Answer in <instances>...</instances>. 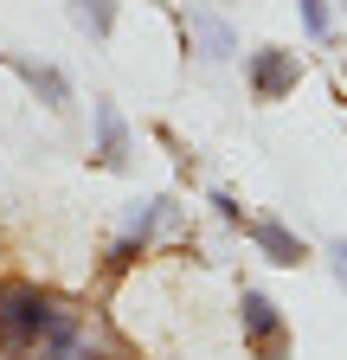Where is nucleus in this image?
I'll use <instances>...</instances> for the list:
<instances>
[{
  "label": "nucleus",
  "instance_id": "8",
  "mask_svg": "<svg viewBox=\"0 0 347 360\" xmlns=\"http://www.w3.org/2000/svg\"><path fill=\"white\" fill-rule=\"evenodd\" d=\"M65 13L84 39H110L116 32V0H65Z\"/></svg>",
  "mask_w": 347,
  "mask_h": 360
},
{
  "label": "nucleus",
  "instance_id": "13",
  "mask_svg": "<svg viewBox=\"0 0 347 360\" xmlns=\"http://www.w3.org/2000/svg\"><path fill=\"white\" fill-rule=\"evenodd\" d=\"M264 360H283V354H264Z\"/></svg>",
  "mask_w": 347,
  "mask_h": 360
},
{
  "label": "nucleus",
  "instance_id": "12",
  "mask_svg": "<svg viewBox=\"0 0 347 360\" xmlns=\"http://www.w3.org/2000/svg\"><path fill=\"white\" fill-rule=\"evenodd\" d=\"M0 354H7V322H0Z\"/></svg>",
  "mask_w": 347,
  "mask_h": 360
},
{
  "label": "nucleus",
  "instance_id": "11",
  "mask_svg": "<svg viewBox=\"0 0 347 360\" xmlns=\"http://www.w3.org/2000/svg\"><path fill=\"white\" fill-rule=\"evenodd\" d=\"M328 270L347 283V238H334V245H328Z\"/></svg>",
  "mask_w": 347,
  "mask_h": 360
},
{
  "label": "nucleus",
  "instance_id": "10",
  "mask_svg": "<svg viewBox=\"0 0 347 360\" xmlns=\"http://www.w3.org/2000/svg\"><path fill=\"white\" fill-rule=\"evenodd\" d=\"M212 206H219V219H225V225H238V232H244V219H251V212H244L225 187H212Z\"/></svg>",
  "mask_w": 347,
  "mask_h": 360
},
{
  "label": "nucleus",
  "instance_id": "2",
  "mask_svg": "<svg viewBox=\"0 0 347 360\" xmlns=\"http://www.w3.org/2000/svg\"><path fill=\"white\" fill-rule=\"evenodd\" d=\"M244 84H251L257 103H283L302 84V58L289 52V45H257V52L244 58Z\"/></svg>",
  "mask_w": 347,
  "mask_h": 360
},
{
  "label": "nucleus",
  "instance_id": "4",
  "mask_svg": "<svg viewBox=\"0 0 347 360\" xmlns=\"http://www.w3.org/2000/svg\"><path fill=\"white\" fill-rule=\"evenodd\" d=\"M91 135H97V167L122 174L129 167V122L110 97H91Z\"/></svg>",
  "mask_w": 347,
  "mask_h": 360
},
{
  "label": "nucleus",
  "instance_id": "6",
  "mask_svg": "<svg viewBox=\"0 0 347 360\" xmlns=\"http://www.w3.org/2000/svg\"><path fill=\"white\" fill-rule=\"evenodd\" d=\"M244 238H251L257 251H264V257H270L277 270H296L302 257H309V245H302V238L289 232L283 219H244Z\"/></svg>",
  "mask_w": 347,
  "mask_h": 360
},
{
  "label": "nucleus",
  "instance_id": "14",
  "mask_svg": "<svg viewBox=\"0 0 347 360\" xmlns=\"http://www.w3.org/2000/svg\"><path fill=\"white\" fill-rule=\"evenodd\" d=\"M341 7H347V0H341Z\"/></svg>",
  "mask_w": 347,
  "mask_h": 360
},
{
  "label": "nucleus",
  "instance_id": "3",
  "mask_svg": "<svg viewBox=\"0 0 347 360\" xmlns=\"http://www.w3.org/2000/svg\"><path fill=\"white\" fill-rule=\"evenodd\" d=\"M238 328H244V341H251L257 354H283V341H289L283 309H277L264 290H244V296H238Z\"/></svg>",
  "mask_w": 347,
  "mask_h": 360
},
{
  "label": "nucleus",
  "instance_id": "5",
  "mask_svg": "<svg viewBox=\"0 0 347 360\" xmlns=\"http://www.w3.org/2000/svg\"><path fill=\"white\" fill-rule=\"evenodd\" d=\"M187 39H193V52H199V65H206V71L232 65V52H238V32H232L219 13H206V7H193V13H187Z\"/></svg>",
  "mask_w": 347,
  "mask_h": 360
},
{
  "label": "nucleus",
  "instance_id": "1",
  "mask_svg": "<svg viewBox=\"0 0 347 360\" xmlns=\"http://www.w3.org/2000/svg\"><path fill=\"white\" fill-rule=\"evenodd\" d=\"M58 296L52 290H39V283H0V322H7V354L0 360H32V347H39V335H46L52 322H58Z\"/></svg>",
  "mask_w": 347,
  "mask_h": 360
},
{
  "label": "nucleus",
  "instance_id": "9",
  "mask_svg": "<svg viewBox=\"0 0 347 360\" xmlns=\"http://www.w3.org/2000/svg\"><path fill=\"white\" fill-rule=\"evenodd\" d=\"M296 13H302V32H309L315 45L334 39V13H328V0H296Z\"/></svg>",
  "mask_w": 347,
  "mask_h": 360
},
{
  "label": "nucleus",
  "instance_id": "7",
  "mask_svg": "<svg viewBox=\"0 0 347 360\" xmlns=\"http://www.w3.org/2000/svg\"><path fill=\"white\" fill-rule=\"evenodd\" d=\"M13 71H20V84H26L32 97L52 110V116H65V110H71V77H65L58 65H39V58H13Z\"/></svg>",
  "mask_w": 347,
  "mask_h": 360
}]
</instances>
